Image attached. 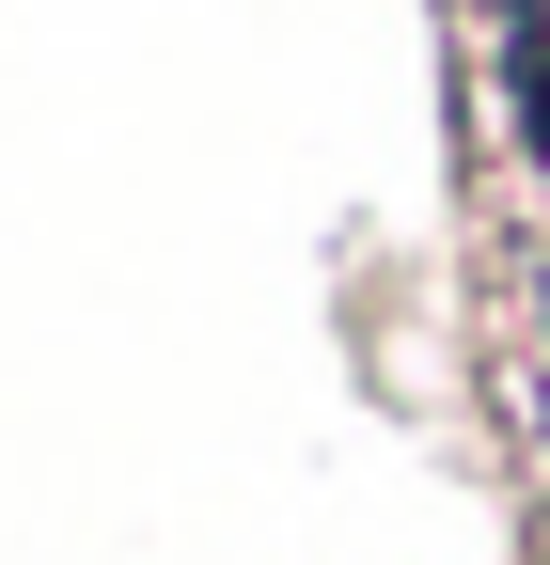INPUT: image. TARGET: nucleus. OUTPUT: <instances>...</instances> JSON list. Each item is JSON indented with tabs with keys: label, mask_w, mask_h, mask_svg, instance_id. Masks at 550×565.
<instances>
[{
	"label": "nucleus",
	"mask_w": 550,
	"mask_h": 565,
	"mask_svg": "<svg viewBox=\"0 0 550 565\" xmlns=\"http://www.w3.org/2000/svg\"><path fill=\"white\" fill-rule=\"evenodd\" d=\"M504 141L550 173V0H504Z\"/></svg>",
	"instance_id": "f257e3e1"
},
{
	"label": "nucleus",
	"mask_w": 550,
	"mask_h": 565,
	"mask_svg": "<svg viewBox=\"0 0 550 565\" xmlns=\"http://www.w3.org/2000/svg\"><path fill=\"white\" fill-rule=\"evenodd\" d=\"M535 440H550V393H535Z\"/></svg>",
	"instance_id": "f03ea898"
}]
</instances>
